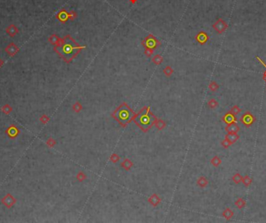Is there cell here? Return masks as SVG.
Instances as JSON below:
<instances>
[{
	"instance_id": "6da1fadb",
	"label": "cell",
	"mask_w": 266,
	"mask_h": 223,
	"mask_svg": "<svg viewBox=\"0 0 266 223\" xmlns=\"http://www.w3.org/2000/svg\"><path fill=\"white\" fill-rule=\"evenodd\" d=\"M84 47L75 42L70 35H66L55 46L54 50L67 63H69Z\"/></svg>"
},
{
	"instance_id": "7a4b0ae2",
	"label": "cell",
	"mask_w": 266,
	"mask_h": 223,
	"mask_svg": "<svg viewBox=\"0 0 266 223\" xmlns=\"http://www.w3.org/2000/svg\"><path fill=\"white\" fill-rule=\"evenodd\" d=\"M135 123L142 131H146L156 122V118L150 110V107H144L134 118Z\"/></svg>"
},
{
	"instance_id": "3957f363",
	"label": "cell",
	"mask_w": 266,
	"mask_h": 223,
	"mask_svg": "<svg viewBox=\"0 0 266 223\" xmlns=\"http://www.w3.org/2000/svg\"><path fill=\"white\" fill-rule=\"evenodd\" d=\"M112 116L114 117V119L118 120L122 126H125L132 120L134 119L135 114L126 103H122L113 113Z\"/></svg>"
},
{
	"instance_id": "277c9868",
	"label": "cell",
	"mask_w": 266,
	"mask_h": 223,
	"mask_svg": "<svg viewBox=\"0 0 266 223\" xmlns=\"http://www.w3.org/2000/svg\"><path fill=\"white\" fill-rule=\"evenodd\" d=\"M213 29L216 30V32L217 34H223V33L227 29L228 25L225 20H223L221 18H219V19H217L216 22L213 24Z\"/></svg>"
},
{
	"instance_id": "5b68a950",
	"label": "cell",
	"mask_w": 266,
	"mask_h": 223,
	"mask_svg": "<svg viewBox=\"0 0 266 223\" xmlns=\"http://www.w3.org/2000/svg\"><path fill=\"white\" fill-rule=\"evenodd\" d=\"M240 120L246 127H250L253 125L254 122L255 121V118L252 115L251 112L247 111L243 114L242 117L240 118Z\"/></svg>"
},
{
	"instance_id": "8992f818",
	"label": "cell",
	"mask_w": 266,
	"mask_h": 223,
	"mask_svg": "<svg viewBox=\"0 0 266 223\" xmlns=\"http://www.w3.org/2000/svg\"><path fill=\"white\" fill-rule=\"evenodd\" d=\"M1 201H2V203L3 204V205L6 206L7 208H10L11 207H13V206L15 204L17 201H16L15 197H13L12 194L8 193L6 195L2 197V200H1Z\"/></svg>"
},
{
	"instance_id": "52a82bcc",
	"label": "cell",
	"mask_w": 266,
	"mask_h": 223,
	"mask_svg": "<svg viewBox=\"0 0 266 223\" xmlns=\"http://www.w3.org/2000/svg\"><path fill=\"white\" fill-rule=\"evenodd\" d=\"M5 52H6L9 56L13 57V56H15L19 52V48L16 44L12 42V43L7 45V47L5 48Z\"/></svg>"
},
{
	"instance_id": "ba28073f",
	"label": "cell",
	"mask_w": 266,
	"mask_h": 223,
	"mask_svg": "<svg viewBox=\"0 0 266 223\" xmlns=\"http://www.w3.org/2000/svg\"><path fill=\"white\" fill-rule=\"evenodd\" d=\"M144 45L146 46V47H148L150 49H152L157 46L158 44V41L157 39L155 38L154 37L152 36V35H150L149 37H147L145 41H144Z\"/></svg>"
},
{
	"instance_id": "9c48e42d",
	"label": "cell",
	"mask_w": 266,
	"mask_h": 223,
	"mask_svg": "<svg viewBox=\"0 0 266 223\" xmlns=\"http://www.w3.org/2000/svg\"><path fill=\"white\" fill-rule=\"evenodd\" d=\"M6 32L9 37H14L19 33V29L14 24H10L9 26L6 28Z\"/></svg>"
},
{
	"instance_id": "30bf717a",
	"label": "cell",
	"mask_w": 266,
	"mask_h": 223,
	"mask_svg": "<svg viewBox=\"0 0 266 223\" xmlns=\"http://www.w3.org/2000/svg\"><path fill=\"white\" fill-rule=\"evenodd\" d=\"M225 130L227 133H237L240 131V127L236 122L230 123L226 125Z\"/></svg>"
},
{
	"instance_id": "8fae6325",
	"label": "cell",
	"mask_w": 266,
	"mask_h": 223,
	"mask_svg": "<svg viewBox=\"0 0 266 223\" xmlns=\"http://www.w3.org/2000/svg\"><path fill=\"white\" fill-rule=\"evenodd\" d=\"M57 19L62 23H65V22L69 19V14L66 12V10L62 9L56 16Z\"/></svg>"
},
{
	"instance_id": "7c38bea8",
	"label": "cell",
	"mask_w": 266,
	"mask_h": 223,
	"mask_svg": "<svg viewBox=\"0 0 266 223\" xmlns=\"http://www.w3.org/2000/svg\"><path fill=\"white\" fill-rule=\"evenodd\" d=\"M196 40H197L198 42H199L201 44H206L208 40V34H206V32H203V31H201L197 34L196 36Z\"/></svg>"
},
{
	"instance_id": "4fadbf2b",
	"label": "cell",
	"mask_w": 266,
	"mask_h": 223,
	"mask_svg": "<svg viewBox=\"0 0 266 223\" xmlns=\"http://www.w3.org/2000/svg\"><path fill=\"white\" fill-rule=\"evenodd\" d=\"M223 120L226 123V124H227L228 125V124H230V123L236 122L237 118L235 115H234V114H231V113L229 111L224 115V117L223 118Z\"/></svg>"
},
{
	"instance_id": "5bb4252c",
	"label": "cell",
	"mask_w": 266,
	"mask_h": 223,
	"mask_svg": "<svg viewBox=\"0 0 266 223\" xmlns=\"http://www.w3.org/2000/svg\"><path fill=\"white\" fill-rule=\"evenodd\" d=\"M225 138L228 140L231 145H234L237 141H238L240 136L237 133H227V135L225 136Z\"/></svg>"
},
{
	"instance_id": "9a60e30c",
	"label": "cell",
	"mask_w": 266,
	"mask_h": 223,
	"mask_svg": "<svg viewBox=\"0 0 266 223\" xmlns=\"http://www.w3.org/2000/svg\"><path fill=\"white\" fill-rule=\"evenodd\" d=\"M6 133L10 136L11 138H15L17 134H19V129H17L15 126H10L6 130Z\"/></svg>"
},
{
	"instance_id": "2e32d148",
	"label": "cell",
	"mask_w": 266,
	"mask_h": 223,
	"mask_svg": "<svg viewBox=\"0 0 266 223\" xmlns=\"http://www.w3.org/2000/svg\"><path fill=\"white\" fill-rule=\"evenodd\" d=\"M234 214V212H233V211H232L230 208H226L225 210L223 211V218H225L226 220H227V221L233 218Z\"/></svg>"
},
{
	"instance_id": "e0dca14e",
	"label": "cell",
	"mask_w": 266,
	"mask_h": 223,
	"mask_svg": "<svg viewBox=\"0 0 266 223\" xmlns=\"http://www.w3.org/2000/svg\"><path fill=\"white\" fill-rule=\"evenodd\" d=\"M234 204L236 205V207L238 209H242L246 206V201L244 198L239 197L236 200V201L234 202Z\"/></svg>"
},
{
	"instance_id": "ac0fdd59",
	"label": "cell",
	"mask_w": 266,
	"mask_h": 223,
	"mask_svg": "<svg viewBox=\"0 0 266 223\" xmlns=\"http://www.w3.org/2000/svg\"><path fill=\"white\" fill-rule=\"evenodd\" d=\"M60 39L61 38H59V37H58V35L52 34V35H51L49 37H48V41H49L51 44L55 45H55L57 44L58 42H59Z\"/></svg>"
},
{
	"instance_id": "d6986e66",
	"label": "cell",
	"mask_w": 266,
	"mask_h": 223,
	"mask_svg": "<svg viewBox=\"0 0 266 223\" xmlns=\"http://www.w3.org/2000/svg\"><path fill=\"white\" fill-rule=\"evenodd\" d=\"M242 178L243 176H241V174H239V173H237V174H234V176H232V180H233V182L234 184H239L242 182Z\"/></svg>"
},
{
	"instance_id": "ffe728a7",
	"label": "cell",
	"mask_w": 266,
	"mask_h": 223,
	"mask_svg": "<svg viewBox=\"0 0 266 223\" xmlns=\"http://www.w3.org/2000/svg\"><path fill=\"white\" fill-rule=\"evenodd\" d=\"M242 183L245 187H250L251 184H252V179H251L249 176L246 175V176H244L242 178Z\"/></svg>"
},
{
	"instance_id": "44dd1931",
	"label": "cell",
	"mask_w": 266,
	"mask_h": 223,
	"mask_svg": "<svg viewBox=\"0 0 266 223\" xmlns=\"http://www.w3.org/2000/svg\"><path fill=\"white\" fill-rule=\"evenodd\" d=\"M211 163L213 164V166L217 167V166H219L221 164L222 160L220 159V158H219V156H214L213 159H211Z\"/></svg>"
},
{
	"instance_id": "7402d4cb",
	"label": "cell",
	"mask_w": 266,
	"mask_h": 223,
	"mask_svg": "<svg viewBox=\"0 0 266 223\" xmlns=\"http://www.w3.org/2000/svg\"><path fill=\"white\" fill-rule=\"evenodd\" d=\"M208 184V181L207 180V179L202 176V177H200L198 180V184L201 187H205L207 186V184Z\"/></svg>"
},
{
	"instance_id": "603a6c76",
	"label": "cell",
	"mask_w": 266,
	"mask_h": 223,
	"mask_svg": "<svg viewBox=\"0 0 266 223\" xmlns=\"http://www.w3.org/2000/svg\"><path fill=\"white\" fill-rule=\"evenodd\" d=\"M241 110H242L240 109V107H239V106L234 105V107H232L231 109H230V112L231 113V114H234V115L237 116V115H238V114H240V112H241Z\"/></svg>"
},
{
	"instance_id": "cb8c5ba5",
	"label": "cell",
	"mask_w": 266,
	"mask_h": 223,
	"mask_svg": "<svg viewBox=\"0 0 266 223\" xmlns=\"http://www.w3.org/2000/svg\"><path fill=\"white\" fill-rule=\"evenodd\" d=\"M13 110V108L9 105V104H5L3 107H2V111L5 114H9Z\"/></svg>"
},
{
	"instance_id": "d4e9b609",
	"label": "cell",
	"mask_w": 266,
	"mask_h": 223,
	"mask_svg": "<svg viewBox=\"0 0 266 223\" xmlns=\"http://www.w3.org/2000/svg\"><path fill=\"white\" fill-rule=\"evenodd\" d=\"M208 107H210L211 109H215L216 107H218L219 103H218V102H217L215 99H211L208 102Z\"/></svg>"
},
{
	"instance_id": "484cf974",
	"label": "cell",
	"mask_w": 266,
	"mask_h": 223,
	"mask_svg": "<svg viewBox=\"0 0 266 223\" xmlns=\"http://www.w3.org/2000/svg\"><path fill=\"white\" fill-rule=\"evenodd\" d=\"M209 89H210V90H212L213 92H215V91H216V90L219 89V85H218L215 81L211 82L210 84H209Z\"/></svg>"
},
{
	"instance_id": "4316f807",
	"label": "cell",
	"mask_w": 266,
	"mask_h": 223,
	"mask_svg": "<svg viewBox=\"0 0 266 223\" xmlns=\"http://www.w3.org/2000/svg\"><path fill=\"white\" fill-rule=\"evenodd\" d=\"M221 145H222V146H223V148H229V147H230V146H232L231 144L230 143V142H229L228 140L226 139V138L224 140H223V141H222Z\"/></svg>"
},
{
	"instance_id": "83f0119b",
	"label": "cell",
	"mask_w": 266,
	"mask_h": 223,
	"mask_svg": "<svg viewBox=\"0 0 266 223\" xmlns=\"http://www.w3.org/2000/svg\"><path fill=\"white\" fill-rule=\"evenodd\" d=\"M162 60H163V59H162L160 55L155 56V58H153V62H154V63H156V64H160Z\"/></svg>"
},
{
	"instance_id": "f1b7e54d",
	"label": "cell",
	"mask_w": 266,
	"mask_h": 223,
	"mask_svg": "<svg viewBox=\"0 0 266 223\" xmlns=\"http://www.w3.org/2000/svg\"><path fill=\"white\" fill-rule=\"evenodd\" d=\"M48 120H49V118H48L47 116H46V115H43V116L41 118V121L43 123V124H46Z\"/></svg>"
},
{
	"instance_id": "f546056e",
	"label": "cell",
	"mask_w": 266,
	"mask_h": 223,
	"mask_svg": "<svg viewBox=\"0 0 266 223\" xmlns=\"http://www.w3.org/2000/svg\"><path fill=\"white\" fill-rule=\"evenodd\" d=\"M172 72H173V70H172L171 68H170V67H167L165 70H164V73H165L167 75H170Z\"/></svg>"
},
{
	"instance_id": "4dcf8cb0",
	"label": "cell",
	"mask_w": 266,
	"mask_h": 223,
	"mask_svg": "<svg viewBox=\"0 0 266 223\" xmlns=\"http://www.w3.org/2000/svg\"><path fill=\"white\" fill-rule=\"evenodd\" d=\"M55 144V142L52 138H49V139L47 141V145L48 146H50V147H52Z\"/></svg>"
},
{
	"instance_id": "1f68e13d",
	"label": "cell",
	"mask_w": 266,
	"mask_h": 223,
	"mask_svg": "<svg viewBox=\"0 0 266 223\" xmlns=\"http://www.w3.org/2000/svg\"><path fill=\"white\" fill-rule=\"evenodd\" d=\"M69 19H75V16H76L74 12H71V13H69Z\"/></svg>"
},
{
	"instance_id": "d6a6232c",
	"label": "cell",
	"mask_w": 266,
	"mask_h": 223,
	"mask_svg": "<svg viewBox=\"0 0 266 223\" xmlns=\"http://www.w3.org/2000/svg\"><path fill=\"white\" fill-rule=\"evenodd\" d=\"M3 65H4V61L2 60V59L0 58V68H1Z\"/></svg>"
},
{
	"instance_id": "836d02e7",
	"label": "cell",
	"mask_w": 266,
	"mask_h": 223,
	"mask_svg": "<svg viewBox=\"0 0 266 223\" xmlns=\"http://www.w3.org/2000/svg\"><path fill=\"white\" fill-rule=\"evenodd\" d=\"M135 1H136V0H131V2H135Z\"/></svg>"
}]
</instances>
